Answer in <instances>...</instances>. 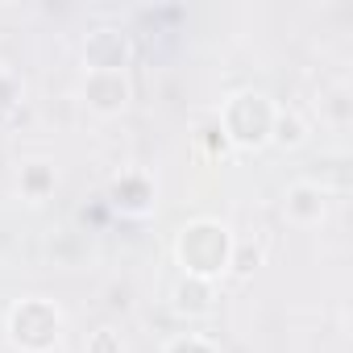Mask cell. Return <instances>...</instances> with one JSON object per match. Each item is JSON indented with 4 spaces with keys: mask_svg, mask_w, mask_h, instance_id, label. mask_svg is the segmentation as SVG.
Listing matches in <instances>:
<instances>
[{
    "mask_svg": "<svg viewBox=\"0 0 353 353\" xmlns=\"http://www.w3.org/2000/svg\"><path fill=\"white\" fill-rule=\"evenodd\" d=\"M83 100L88 108H96L100 117H112L129 104V83L121 71H88L83 79Z\"/></svg>",
    "mask_w": 353,
    "mask_h": 353,
    "instance_id": "7a4b0ae2",
    "label": "cell"
},
{
    "mask_svg": "<svg viewBox=\"0 0 353 353\" xmlns=\"http://www.w3.org/2000/svg\"><path fill=\"white\" fill-rule=\"evenodd\" d=\"M83 54H88V67H92V71H121L129 46H125V38H121L117 30H96V34L88 38Z\"/></svg>",
    "mask_w": 353,
    "mask_h": 353,
    "instance_id": "3957f363",
    "label": "cell"
},
{
    "mask_svg": "<svg viewBox=\"0 0 353 353\" xmlns=\"http://www.w3.org/2000/svg\"><path fill=\"white\" fill-rule=\"evenodd\" d=\"M283 212L295 221V225H316L324 216V192L312 188V183H295L287 196H283Z\"/></svg>",
    "mask_w": 353,
    "mask_h": 353,
    "instance_id": "277c9868",
    "label": "cell"
},
{
    "mask_svg": "<svg viewBox=\"0 0 353 353\" xmlns=\"http://www.w3.org/2000/svg\"><path fill=\"white\" fill-rule=\"evenodd\" d=\"M59 312L50 307V303H38V299H30V303H21L17 312H13V320H9V328H13V341L17 345H26V349H34V353H42V349H50L54 341H59Z\"/></svg>",
    "mask_w": 353,
    "mask_h": 353,
    "instance_id": "6da1fadb",
    "label": "cell"
},
{
    "mask_svg": "<svg viewBox=\"0 0 353 353\" xmlns=\"http://www.w3.org/2000/svg\"><path fill=\"white\" fill-rule=\"evenodd\" d=\"M125 345H121V332H112V328H96L92 336H88V353H121Z\"/></svg>",
    "mask_w": 353,
    "mask_h": 353,
    "instance_id": "52a82bcc",
    "label": "cell"
},
{
    "mask_svg": "<svg viewBox=\"0 0 353 353\" xmlns=\"http://www.w3.org/2000/svg\"><path fill=\"white\" fill-rule=\"evenodd\" d=\"M42 179H50V174H46V170H42V162H34V166H30V170H26V183H30V188H34V192H30V196H34V200H42V188H46V183H42Z\"/></svg>",
    "mask_w": 353,
    "mask_h": 353,
    "instance_id": "ba28073f",
    "label": "cell"
},
{
    "mask_svg": "<svg viewBox=\"0 0 353 353\" xmlns=\"http://www.w3.org/2000/svg\"><path fill=\"white\" fill-rule=\"evenodd\" d=\"M174 299H179L183 312H208V279H188L179 291H174Z\"/></svg>",
    "mask_w": 353,
    "mask_h": 353,
    "instance_id": "5b68a950",
    "label": "cell"
},
{
    "mask_svg": "<svg viewBox=\"0 0 353 353\" xmlns=\"http://www.w3.org/2000/svg\"><path fill=\"white\" fill-rule=\"evenodd\" d=\"M270 137L279 145H299L307 133H303V121L295 112H274V125H270Z\"/></svg>",
    "mask_w": 353,
    "mask_h": 353,
    "instance_id": "8992f818",
    "label": "cell"
}]
</instances>
